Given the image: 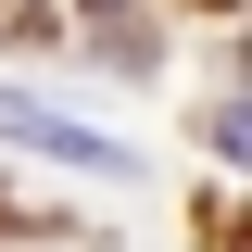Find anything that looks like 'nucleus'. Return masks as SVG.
<instances>
[{"label":"nucleus","instance_id":"1","mask_svg":"<svg viewBox=\"0 0 252 252\" xmlns=\"http://www.w3.org/2000/svg\"><path fill=\"white\" fill-rule=\"evenodd\" d=\"M0 139H26V152H63V164H101V177H126V152L101 139V126L51 114V101H13V89H0Z\"/></svg>","mask_w":252,"mask_h":252}]
</instances>
